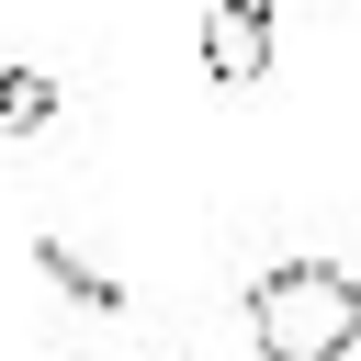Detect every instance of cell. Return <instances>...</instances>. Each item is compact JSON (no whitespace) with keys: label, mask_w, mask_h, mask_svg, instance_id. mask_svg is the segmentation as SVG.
<instances>
[{"label":"cell","mask_w":361,"mask_h":361,"mask_svg":"<svg viewBox=\"0 0 361 361\" xmlns=\"http://www.w3.org/2000/svg\"><path fill=\"white\" fill-rule=\"evenodd\" d=\"M248 338H259V361H350L361 350V271L271 259L248 282Z\"/></svg>","instance_id":"obj_1"},{"label":"cell","mask_w":361,"mask_h":361,"mask_svg":"<svg viewBox=\"0 0 361 361\" xmlns=\"http://www.w3.org/2000/svg\"><path fill=\"white\" fill-rule=\"evenodd\" d=\"M203 68H214V90H259L271 79V0H214L203 11Z\"/></svg>","instance_id":"obj_2"},{"label":"cell","mask_w":361,"mask_h":361,"mask_svg":"<svg viewBox=\"0 0 361 361\" xmlns=\"http://www.w3.org/2000/svg\"><path fill=\"white\" fill-rule=\"evenodd\" d=\"M34 124H56V79L45 68H0V135H34Z\"/></svg>","instance_id":"obj_4"},{"label":"cell","mask_w":361,"mask_h":361,"mask_svg":"<svg viewBox=\"0 0 361 361\" xmlns=\"http://www.w3.org/2000/svg\"><path fill=\"white\" fill-rule=\"evenodd\" d=\"M34 271H45V282H56V293H68V305H90V316H102V305H113V282H102V271H90V259H79V248H68V237H34Z\"/></svg>","instance_id":"obj_3"}]
</instances>
